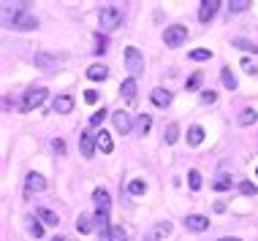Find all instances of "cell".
<instances>
[{"label":"cell","instance_id":"cell-1","mask_svg":"<svg viewBox=\"0 0 258 241\" xmlns=\"http://www.w3.org/2000/svg\"><path fill=\"white\" fill-rule=\"evenodd\" d=\"M27 6H30V3H19L17 6V11H14V17H11V27H14V30H36V27H38V19L27 11Z\"/></svg>","mask_w":258,"mask_h":241},{"label":"cell","instance_id":"cell-2","mask_svg":"<svg viewBox=\"0 0 258 241\" xmlns=\"http://www.w3.org/2000/svg\"><path fill=\"white\" fill-rule=\"evenodd\" d=\"M98 19H101L103 30H117V27L122 25V9L120 6H103Z\"/></svg>","mask_w":258,"mask_h":241},{"label":"cell","instance_id":"cell-3","mask_svg":"<svg viewBox=\"0 0 258 241\" xmlns=\"http://www.w3.org/2000/svg\"><path fill=\"white\" fill-rule=\"evenodd\" d=\"M163 41H166V46H169V49H177V46H182L185 41H187V27H182V25H171V27H166Z\"/></svg>","mask_w":258,"mask_h":241},{"label":"cell","instance_id":"cell-4","mask_svg":"<svg viewBox=\"0 0 258 241\" xmlns=\"http://www.w3.org/2000/svg\"><path fill=\"white\" fill-rule=\"evenodd\" d=\"M125 65H128V71L134 73V76H142L144 73V57L136 46H128V49H125Z\"/></svg>","mask_w":258,"mask_h":241},{"label":"cell","instance_id":"cell-5","mask_svg":"<svg viewBox=\"0 0 258 241\" xmlns=\"http://www.w3.org/2000/svg\"><path fill=\"white\" fill-rule=\"evenodd\" d=\"M44 100H46V89H44V87L27 89V92H25V100H22V111H33V108H38Z\"/></svg>","mask_w":258,"mask_h":241},{"label":"cell","instance_id":"cell-6","mask_svg":"<svg viewBox=\"0 0 258 241\" xmlns=\"http://www.w3.org/2000/svg\"><path fill=\"white\" fill-rule=\"evenodd\" d=\"M111 116H114V128H117V133H131V130H134V125H136V122H134V116H131L128 111H122V108H120V111H114V114H111Z\"/></svg>","mask_w":258,"mask_h":241},{"label":"cell","instance_id":"cell-7","mask_svg":"<svg viewBox=\"0 0 258 241\" xmlns=\"http://www.w3.org/2000/svg\"><path fill=\"white\" fill-rule=\"evenodd\" d=\"M46 187V179L41 176V174H36V171H33V174H27V179H25V198H30L33 192H41Z\"/></svg>","mask_w":258,"mask_h":241},{"label":"cell","instance_id":"cell-8","mask_svg":"<svg viewBox=\"0 0 258 241\" xmlns=\"http://www.w3.org/2000/svg\"><path fill=\"white\" fill-rule=\"evenodd\" d=\"M79 144H82V155H85V157H93L95 144H98V133H90V130H85V133L79 136Z\"/></svg>","mask_w":258,"mask_h":241},{"label":"cell","instance_id":"cell-9","mask_svg":"<svg viewBox=\"0 0 258 241\" xmlns=\"http://www.w3.org/2000/svg\"><path fill=\"white\" fill-rule=\"evenodd\" d=\"M171 233V222H155L152 228L147 230V236H144V241H160L166 238Z\"/></svg>","mask_w":258,"mask_h":241},{"label":"cell","instance_id":"cell-10","mask_svg":"<svg viewBox=\"0 0 258 241\" xmlns=\"http://www.w3.org/2000/svg\"><path fill=\"white\" fill-rule=\"evenodd\" d=\"M218 9H220V0H204L201 3V9H199V22H209V19L218 14Z\"/></svg>","mask_w":258,"mask_h":241},{"label":"cell","instance_id":"cell-11","mask_svg":"<svg viewBox=\"0 0 258 241\" xmlns=\"http://www.w3.org/2000/svg\"><path fill=\"white\" fill-rule=\"evenodd\" d=\"M93 201H95V206H98V211H95V214H109L111 201H109V192H106V190L98 187V190L93 192Z\"/></svg>","mask_w":258,"mask_h":241},{"label":"cell","instance_id":"cell-12","mask_svg":"<svg viewBox=\"0 0 258 241\" xmlns=\"http://www.w3.org/2000/svg\"><path fill=\"white\" fill-rule=\"evenodd\" d=\"M185 228L193 230V233H201V230L209 228V219L201 217V214H187V217H185Z\"/></svg>","mask_w":258,"mask_h":241},{"label":"cell","instance_id":"cell-13","mask_svg":"<svg viewBox=\"0 0 258 241\" xmlns=\"http://www.w3.org/2000/svg\"><path fill=\"white\" fill-rule=\"evenodd\" d=\"M52 108H54V114H71L74 111V98L71 95H57L52 103Z\"/></svg>","mask_w":258,"mask_h":241},{"label":"cell","instance_id":"cell-14","mask_svg":"<svg viewBox=\"0 0 258 241\" xmlns=\"http://www.w3.org/2000/svg\"><path fill=\"white\" fill-rule=\"evenodd\" d=\"M150 98H152V103L155 106H160V108H166V106H171V92H166V89H152L150 92Z\"/></svg>","mask_w":258,"mask_h":241},{"label":"cell","instance_id":"cell-15","mask_svg":"<svg viewBox=\"0 0 258 241\" xmlns=\"http://www.w3.org/2000/svg\"><path fill=\"white\" fill-rule=\"evenodd\" d=\"M120 92H122V98L128 100V103H134L136 100V79H125Z\"/></svg>","mask_w":258,"mask_h":241},{"label":"cell","instance_id":"cell-16","mask_svg":"<svg viewBox=\"0 0 258 241\" xmlns=\"http://www.w3.org/2000/svg\"><path fill=\"white\" fill-rule=\"evenodd\" d=\"M36 217L44 225H60V219H57V214H54L52 209H36Z\"/></svg>","mask_w":258,"mask_h":241},{"label":"cell","instance_id":"cell-17","mask_svg":"<svg viewBox=\"0 0 258 241\" xmlns=\"http://www.w3.org/2000/svg\"><path fill=\"white\" fill-rule=\"evenodd\" d=\"M98 149L103 155H111V149H114V144H111V136L106 133V130H101L98 133Z\"/></svg>","mask_w":258,"mask_h":241},{"label":"cell","instance_id":"cell-18","mask_svg":"<svg viewBox=\"0 0 258 241\" xmlns=\"http://www.w3.org/2000/svg\"><path fill=\"white\" fill-rule=\"evenodd\" d=\"M106 76H109V71L103 65H90L87 68V79H93V81H103Z\"/></svg>","mask_w":258,"mask_h":241},{"label":"cell","instance_id":"cell-19","mask_svg":"<svg viewBox=\"0 0 258 241\" xmlns=\"http://www.w3.org/2000/svg\"><path fill=\"white\" fill-rule=\"evenodd\" d=\"M134 128H136V133H139V136H147V133H150V128H152V119H150V114H142V116H139Z\"/></svg>","mask_w":258,"mask_h":241},{"label":"cell","instance_id":"cell-20","mask_svg":"<svg viewBox=\"0 0 258 241\" xmlns=\"http://www.w3.org/2000/svg\"><path fill=\"white\" fill-rule=\"evenodd\" d=\"M204 141V128H190L187 130V144H193V147H199V144Z\"/></svg>","mask_w":258,"mask_h":241},{"label":"cell","instance_id":"cell-21","mask_svg":"<svg viewBox=\"0 0 258 241\" xmlns=\"http://www.w3.org/2000/svg\"><path fill=\"white\" fill-rule=\"evenodd\" d=\"M76 228H79V233H90V230H93V217H90V214H79Z\"/></svg>","mask_w":258,"mask_h":241},{"label":"cell","instance_id":"cell-22","mask_svg":"<svg viewBox=\"0 0 258 241\" xmlns=\"http://www.w3.org/2000/svg\"><path fill=\"white\" fill-rule=\"evenodd\" d=\"M234 46H236V49H242V52H253V54H258V44H253V41L236 38V41H234Z\"/></svg>","mask_w":258,"mask_h":241},{"label":"cell","instance_id":"cell-23","mask_svg":"<svg viewBox=\"0 0 258 241\" xmlns=\"http://www.w3.org/2000/svg\"><path fill=\"white\" fill-rule=\"evenodd\" d=\"M220 79H223V84H226L228 89H236V76L231 73V68H223V71H220Z\"/></svg>","mask_w":258,"mask_h":241},{"label":"cell","instance_id":"cell-24","mask_svg":"<svg viewBox=\"0 0 258 241\" xmlns=\"http://www.w3.org/2000/svg\"><path fill=\"white\" fill-rule=\"evenodd\" d=\"M255 119H258V111H255V108H245V111L239 114V125H253Z\"/></svg>","mask_w":258,"mask_h":241},{"label":"cell","instance_id":"cell-25","mask_svg":"<svg viewBox=\"0 0 258 241\" xmlns=\"http://www.w3.org/2000/svg\"><path fill=\"white\" fill-rule=\"evenodd\" d=\"M177 139H179V125L171 122V125L166 128V144H177Z\"/></svg>","mask_w":258,"mask_h":241},{"label":"cell","instance_id":"cell-26","mask_svg":"<svg viewBox=\"0 0 258 241\" xmlns=\"http://www.w3.org/2000/svg\"><path fill=\"white\" fill-rule=\"evenodd\" d=\"M212 187H215V190H231V176L220 174V176L212 182Z\"/></svg>","mask_w":258,"mask_h":241},{"label":"cell","instance_id":"cell-27","mask_svg":"<svg viewBox=\"0 0 258 241\" xmlns=\"http://www.w3.org/2000/svg\"><path fill=\"white\" fill-rule=\"evenodd\" d=\"M187 57H190V60H196V63H204V60L212 57V52H209V49H193L190 54H187Z\"/></svg>","mask_w":258,"mask_h":241},{"label":"cell","instance_id":"cell-28","mask_svg":"<svg viewBox=\"0 0 258 241\" xmlns=\"http://www.w3.org/2000/svg\"><path fill=\"white\" fill-rule=\"evenodd\" d=\"M144 190H147V184H144L142 179H134V182L128 184V192H131V195H142Z\"/></svg>","mask_w":258,"mask_h":241},{"label":"cell","instance_id":"cell-29","mask_svg":"<svg viewBox=\"0 0 258 241\" xmlns=\"http://www.w3.org/2000/svg\"><path fill=\"white\" fill-rule=\"evenodd\" d=\"M247 6H253V3H250V0H231L228 9H231V14H239V11H245Z\"/></svg>","mask_w":258,"mask_h":241},{"label":"cell","instance_id":"cell-30","mask_svg":"<svg viewBox=\"0 0 258 241\" xmlns=\"http://www.w3.org/2000/svg\"><path fill=\"white\" fill-rule=\"evenodd\" d=\"M109 241H128V236H125V230H122V228L111 225V230H109Z\"/></svg>","mask_w":258,"mask_h":241},{"label":"cell","instance_id":"cell-31","mask_svg":"<svg viewBox=\"0 0 258 241\" xmlns=\"http://www.w3.org/2000/svg\"><path fill=\"white\" fill-rule=\"evenodd\" d=\"M199 84H201V71H196L190 79H187V92H196Z\"/></svg>","mask_w":258,"mask_h":241},{"label":"cell","instance_id":"cell-32","mask_svg":"<svg viewBox=\"0 0 258 241\" xmlns=\"http://www.w3.org/2000/svg\"><path fill=\"white\" fill-rule=\"evenodd\" d=\"M187 184H190V190L201 187V174H199V171H190V174H187Z\"/></svg>","mask_w":258,"mask_h":241},{"label":"cell","instance_id":"cell-33","mask_svg":"<svg viewBox=\"0 0 258 241\" xmlns=\"http://www.w3.org/2000/svg\"><path fill=\"white\" fill-rule=\"evenodd\" d=\"M103 119H106V111H103V108H101V111H95L93 116H90V128H98Z\"/></svg>","mask_w":258,"mask_h":241},{"label":"cell","instance_id":"cell-34","mask_svg":"<svg viewBox=\"0 0 258 241\" xmlns=\"http://www.w3.org/2000/svg\"><path fill=\"white\" fill-rule=\"evenodd\" d=\"M30 233H33L36 238H41V236H44V225H38L36 219H30Z\"/></svg>","mask_w":258,"mask_h":241},{"label":"cell","instance_id":"cell-35","mask_svg":"<svg viewBox=\"0 0 258 241\" xmlns=\"http://www.w3.org/2000/svg\"><path fill=\"white\" fill-rule=\"evenodd\" d=\"M242 71H245L247 76H255V73H258V68H255L253 63H250V60H242Z\"/></svg>","mask_w":258,"mask_h":241},{"label":"cell","instance_id":"cell-36","mask_svg":"<svg viewBox=\"0 0 258 241\" xmlns=\"http://www.w3.org/2000/svg\"><path fill=\"white\" fill-rule=\"evenodd\" d=\"M36 63H38V65H44V68H49V65H54V60H52V57H46V54H36Z\"/></svg>","mask_w":258,"mask_h":241},{"label":"cell","instance_id":"cell-37","mask_svg":"<svg viewBox=\"0 0 258 241\" xmlns=\"http://www.w3.org/2000/svg\"><path fill=\"white\" fill-rule=\"evenodd\" d=\"M239 187H242V192H245V195H255V184H253V182H242Z\"/></svg>","mask_w":258,"mask_h":241},{"label":"cell","instance_id":"cell-38","mask_svg":"<svg viewBox=\"0 0 258 241\" xmlns=\"http://www.w3.org/2000/svg\"><path fill=\"white\" fill-rule=\"evenodd\" d=\"M106 46H109V41L103 38V36H98V49H95V54H103V52H109Z\"/></svg>","mask_w":258,"mask_h":241},{"label":"cell","instance_id":"cell-39","mask_svg":"<svg viewBox=\"0 0 258 241\" xmlns=\"http://www.w3.org/2000/svg\"><path fill=\"white\" fill-rule=\"evenodd\" d=\"M201 100H204V103H215V100H218V95H215L212 89H207V92H201Z\"/></svg>","mask_w":258,"mask_h":241},{"label":"cell","instance_id":"cell-40","mask_svg":"<svg viewBox=\"0 0 258 241\" xmlns=\"http://www.w3.org/2000/svg\"><path fill=\"white\" fill-rule=\"evenodd\" d=\"M85 100H87V103H98V92H95V89H87V92H85Z\"/></svg>","mask_w":258,"mask_h":241},{"label":"cell","instance_id":"cell-41","mask_svg":"<svg viewBox=\"0 0 258 241\" xmlns=\"http://www.w3.org/2000/svg\"><path fill=\"white\" fill-rule=\"evenodd\" d=\"M54 149H57V152L62 155V152H66V144H62L60 139H54Z\"/></svg>","mask_w":258,"mask_h":241},{"label":"cell","instance_id":"cell-42","mask_svg":"<svg viewBox=\"0 0 258 241\" xmlns=\"http://www.w3.org/2000/svg\"><path fill=\"white\" fill-rule=\"evenodd\" d=\"M218 241H242V238H234V236H226V238H218Z\"/></svg>","mask_w":258,"mask_h":241},{"label":"cell","instance_id":"cell-43","mask_svg":"<svg viewBox=\"0 0 258 241\" xmlns=\"http://www.w3.org/2000/svg\"><path fill=\"white\" fill-rule=\"evenodd\" d=\"M54 241H68V238H62V236H57V238H54Z\"/></svg>","mask_w":258,"mask_h":241},{"label":"cell","instance_id":"cell-44","mask_svg":"<svg viewBox=\"0 0 258 241\" xmlns=\"http://www.w3.org/2000/svg\"><path fill=\"white\" fill-rule=\"evenodd\" d=\"M255 174H258V171H255Z\"/></svg>","mask_w":258,"mask_h":241}]
</instances>
